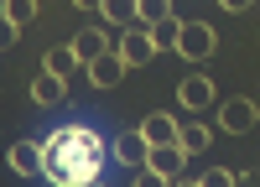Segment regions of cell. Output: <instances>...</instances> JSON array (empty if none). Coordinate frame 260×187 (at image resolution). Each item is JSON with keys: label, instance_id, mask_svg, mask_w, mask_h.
Returning <instances> with one entry per match:
<instances>
[{"label": "cell", "instance_id": "18", "mask_svg": "<svg viewBox=\"0 0 260 187\" xmlns=\"http://www.w3.org/2000/svg\"><path fill=\"white\" fill-rule=\"evenodd\" d=\"M16 36H21V26H11V21L0 16V52H6V47H16Z\"/></svg>", "mask_w": 260, "mask_h": 187}, {"label": "cell", "instance_id": "13", "mask_svg": "<svg viewBox=\"0 0 260 187\" xmlns=\"http://www.w3.org/2000/svg\"><path fill=\"white\" fill-rule=\"evenodd\" d=\"M208 140H213L208 125H177V145H182L187 156H203V151H208Z\"/></svg>", "mask_w": 260, "mask_h": 187}, {"label": "cell", "instance_id": "2", "mask_svg": "<svg viewBox=\"0 0 260 187\" xmlns=\"http://www.w3.org/2000/svg\"><path fill=\"white\" fill-rule=\"evenodd\" d=\"M130 68H141V62L156 57V42H151V26L146 21H130V26H120V47H115Z\"/></svg>", "mask_w": 260, "mask_h": 187}, {"label": "cell", "instance_id": "14", "mask_svg": "<svg viewBox=\"0 0 260 187\" xmlns=\"http://www.w3.org/2000/svg\"><path fill=\"white\" fill-rule=\"evenodd\" d=\"M177 31H182V21L177 16H167L151 26V42H156V52H177Z\"/></svg>", "mask_w": 260, "mask_h": 187}, {"label": "cell", "instance_id": "3", "mask_svg": "<svg viewBox=\"0 0 260 187\" xmlns=\"http://www.w3.org/2000/svg\"><path fill=\"white\" fill-rule=\"evenodd\" d=\"M182 166H187V151H182L177 140L151 145V151H146V172L156 177V182H177V177H182Z\"/></svg>", "mask_w": 260, "mask_h": 187}, {"label": "cell", "instance_id": "19", "mask_svg": "<svg viewBox=\"0 0 260 187\" xmlns=\"http://www.w3.org/2000/svg\"><path fill=\"white\" fill-rule=\"evenodd\" d=\"M219 6H224V11H250L255 0H219Z\"/></svg>", "mask_w": 260, "mask_h": 187}, {"label": "cell", "instance_id": "1", "mask_svg": "<svg viewBox=\"0 0 260 187\" xmlns=\"http://www.w3.org/2000/svg\"><path fill=\"white\" fill-rule=\"evenodd\" d=\"M213 47H219V31H213L208 21H182V31H177V52H182L187 62L213 57Z\"/></svg>", "mask_w": 260, "mask_h": 187}, {"label": "cell", "instance_id": "9", "mask_svg": "<svg viewBox=\"0 0 260 187\" xmlns=\"http://www.w3.org/2000/svg\"><path fill=\"white\" fill-rule=\"evenodd\" d=\"M146 151H151V145H146L141 130H120L115 135V161L120 166H146Z\"/></svg>", "mask_w": 260, "mask_h": 187}, {"label": "cell", "instance_id": "5", "mask_svg": "<svg viewBox=\"0 0 260 187\" xmlns=\"http://www.w3.org/2000/svg\"><path fill=\"white\" fill-rule=\"evenodd\" d=\"M177 104L192 109V115H198V109H213V78H208V73H187V78L177 83Z\"/></svg>", "mask_w": 260, "mask_h": 187}, {"label": "cell", "instance_id": "20", "mask_svg": "<svg viewBox=\"0 0 260 187\" xmlns=\"http://www.w3.org/2000/svg\"><path fill=\"white\" fill-rule=\"evenodd\" d=\"M73 6H78V11H99V0H73Z\"/></svg>", "mask_w": 260, "mask_h": 187}, {"label": "cell", "instance_id": "15", "mask_svg": "<svg viewBox=\"0 0 260 187\" xmlns=\"http://www.w3.org/2000/svg\"><path fill=\"white\" fill-rule=\"evenodd\" d=\"M99 16L110 21V26H130V21H136V0H99Z\"/></svg>", "mask_w": 260, "mask_h": 187}, {"label": "cell", "instance_id": "6", "mask_svg": "<svg viewBox=\"0 0 260 187\" xmlns=\"http://www.w3.org/2000/svg\"><path fill=\"white\" fill-rule=\"evenodd\" d=\"M6 161H11V172H21V177H42V166H47V156H42L37 140H16L6 151Z\"/></svg>", "mask_w": 260, "mask_h": 187}, {"label": "cell", "instance_id": "21", "mask_svg": "<svg viewBox=\"0 0 260 187\" xmlns=\"http://www.w3.org/2000/svg\"><path fill=\"white\" fill-rule=\"evenodd\" d=\"M0 16H6V0H0Z\"/></svg>", "mask_w": 260, "mask_h": 187}, {"label": "cell", "instance_id": "12", "mask_svg": "<svg viewBox=\"0 0 260 187\" xmlns=\"http://www.w3.org/2000/svg\"><path fill=\"white\" fill-rule=\"evenodd\" d=\"M73 52H78V62H94V57L110 52V36L89 26V31H78V36H73Z\"/></svg>", "mask_w": 260, "mask_h": 187}, {"label": "cell", "instance_id": "11", "mask_svg": "<svg viewBox=\"0 0 260 187\" xmlns=\"http://www.w3.org/2000/svg\"><path fill=\"white\" fill-rule=\"evenodd\" d=\"M42 68H47V73H83V62H78V52H73V42H62V47H47Z\"/></svg>", "mask_w": 260, "mask_h": 187}, {"label": "cell", "instance_id": "16", "mask_svg": "<svg viewBox=\"0 0 260 187\" xmlns=\"http://www.w3.org/2000/svg\"><path fill=\"white\" fill-rule=\"evenodd\" d=\"M6 21H11V26H21V31H26L31 21H37V0H6Z\"/></svg>", "mask_w": 260, "mask_h": 187}, {"label": "cell", "instance_id": "8", "mask_svg": "<svg viewBox=\"0 0 260 187\" xmlns=\"http://www.w3.org/2000/svg\"><path fill=\"white\" fill-rule=\"evenodd\" d=\"M136 130L146 135V145H167V140H177V115H167V109H156V115H146Z\"/></svg>", "mask_w": 260, "mask_h": 187}, {"label": "cell", "instance_id": "10", "mask_svg": "<svg viewBox=\"0 0 260 187\" xmlns=\"http://www.w3.org/2000/svg\"><path fill=\"white\" fill-rule=\"evenodd\" d=\"M62 94H68V83H62V73H47V68H42V73L31 78V99L42 104V109H52V104H62Z\"/></svg>", "mask_w": 260, "mask_h": 187}, {"label": "cell", "instance_id": "4", "mask_svg": "<svg viewBox=\"0 0 260 187\" xmlns=\"http://www.w3.org/2000/svg\"><path fill=\"white\" fill-rule=\"evenodd\" d=\"M125 73H130V62H125L120 52H104V57H94V62H83V78H89L94 89H115Z\"/></svg>", "mask_w": 260, "mask_h": 187}, {"label": "cell", "instance_id": "7", "mask_svg": "<svg viewBox=\"0 0 260 187\" xmlns=\"http://www.w3.org/2000/svg\"><path fill=\"white\" fill-rule=\"evenodd\" d=\"M219 130H229V135H250V130H255V104H250V99H229L224 109H219Z\"/></svg>", "mask_w": 260, "mask_h": 187}, {"label": "cell", "instance_id": "17", "mask_svg": "<svg viewBox=\"0 0 260 187\" xmlns=\"http://www.w3.org/2000/svg\"><path fill=\"white\" fill-rule=\"evenodd\" d=\"M167 16H172V0H136V21H146V26H156Z\"/></svg>", "mask_w": 260, "mask_h": 187}]
</instances>
